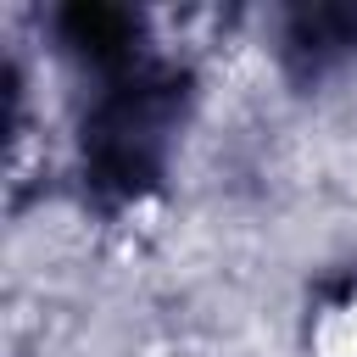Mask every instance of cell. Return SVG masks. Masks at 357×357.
Listing matches in <instances>:
<instances>
[{"label":"cell","mask_w":357,"mask_h":357,"mask_svg":"<svg viewBox=\"0 0 357 357\" xmlns=\"http://www.w3.org/2000/svg\"><path fill=\"white\" fill-rule=\"evenodd\" d=\"M312 357H357V296L318 312L312 324Z\"/></svg>","instance_id":"6da1fadb"}]
</instances>
